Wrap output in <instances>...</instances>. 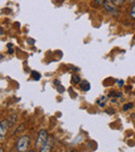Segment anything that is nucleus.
I'll list each match as a JSON object with an SVG mask.
<instances>
[{"mask_svg":"<svg viewBox=\"0 0 135 152\" xmlns=\"http://www.w3.org/2000/svg\"><path fill=\"white\" fill-rule=\"evenodd\" d=\"M56 152H57V151H56Z\"/></svg>","mask_w":135,"mask_h":152,"instance_id":"dca6fc26","label":"nucleus"},{"mask_svg":"<svg viewBox=\"0 0 135 152\" xmlns=\"http://www.w3.org/2000/svg\"><path fill=\"white\" fill-rule=\"evenodd\" d=\"M29 152H34V151H32V150H31V151H29Z\"/></svg>","mask_w":135,"mask_h":152,"instance_id":"2eb2a0df","label":"nucleus"},{"mask_svg":"<svg viewBox=\"0 0 135 152\" xmlns=\"http://www.w3.org/2000/svg\"><path fill=\"white\" fill-rule=\"evenodd\" d=\"M134 107V104L133 103H127L124 105V107H123V110H132V108Z\"/></svg>","mask_w":135,"mask_h":152,"instance_id":"6e6552de","label":"nucleus"},{"mask_svg":"<svg viewBox=\"0 0 135 152\" xmlns=\"http://www.w3.org/2000/svg\"><path fill=\"white\" fill-rule=\"evenodd\" d=\"M52 147H53L52 137H48V140H47L46 143H45L44 145L40 148V150H41L40 152H50L51 149H52Z\"/></svg>","mask_w":135,"mask_h":152,"instance_id":"20e7f679","label":"nucleus"},{"mask_svg":"<svg viewBox=\"0 0 135 152\" xmlns=\"http://www.w3.org/2000/svg\"><path fill=\"white\" fill-rule=\"evenodd\" d=\"M105 1H106V0H95V3L97 5H102V4H104V3H105Z\"/></svg>","mask_w":135,"mask_h":152,"instance_id":"9b49d317","label":"nucleus"},{"mask_svg":"<svg viewBox=\"0 0 135 152\" xmlns=\"http://www.w3.org/2000/svg\"><path fill=\"white\" fill-rule=\"evenodd\" d=\"M103 5H104V9H105L106 11H107L108 13L110 14V15L118 16V10H116L115 7H114L110 2H107V1H105V3H104Z\"/></svg>","mask_w":135,"mask_h":152,"instance_id":"39448f33","label":"nucleus"},{"mask_svg":"<svg viewBox=\"0 0 135 152\" xmlns=\"http://www.w3.org/2000/svg\"><path fill=\"white\" fill-rule=\"evenodd\" d=\"M130 17L132 18V19L135 20V3L132 5V7H131V11H130Z\"/></svg>","mask_w":135,"mask_h":152,"instance_id":"1a4fd4ad","label":"nucleus"},{"mask_svg":"<svg viewBox=\"0 0 135 152\" xmlns=\"http://www.w3.org/2000/svg\"><path fill=\"white\" fill-rule=\"evenodd\" d=\"M30 145V137L28 135H24L21 137L16 143V148H17V152H25L28 149Z\"/></svg>","mask_w":135,"mask_h":152,"instance_id":"f257e3e1","label":"nucleus"},{"mask_svg":"<svg viewBox=\"0 0 135 152\" xmlns=\"http://www.w3.org/2000/svg\"><path fill=\"white\" fill-rule=\"evenodd\" d=\"M48 137H49V135H48L47 130L42 129V130H41L40 132H38V139H36V147H38V148L42 147V146L47 142Z\"/></svg>","mask_w":135,"mask_h":152,"instance_id":"f03ea898","label":"nucleus"},{"mask_svg":"<svg viewBox=\"0 0 135 152\" xmlns=\"http://www.w3.org/2000/svg\"><path fill=\"white\" fill-rule=\"evenodd\" d=\"M31 76H32V78L36 79V80H40L41 79V74L38 73V72H32L31 73Z\"/></svg>","mask_w":135,"mask_h":152,"instance_id":"0eeeda50","label":"nucleus"},{"mask_svg":"<svg viewBox=\"0 0 135 152\" xmlns=\"http://www.w3.org/2000/svg\"><path fill=\"white\" fill-rule=\"evenodd\" d=\"M27 41H28V42H30V43H29L30 45H32V44H33V43H34V41H33V40H31V39H28Z\"/></svg>","mask_w":135,"mask_h":152,"instance_id":"ddd939ff","label":"nucleus"},{"mask_svg":"<svg viewBox=\"0 0 135 152\" xmlns=\"http://www.w3.org/2000/svg\"><path fill=\"white\" fill-rule=\"evenodd\" d=\"M73 80H74L75 83H79V81H80V78H79V76L74 75L73 76Z\"/></svg>","mask_w":135,"mask_h":152,"instance_id":"f8f14e48","label":"nucleus"},{"mask_svg":"<svg viewBox=\"0 0 135 152\" xmlns=\"http://www.w3.org/2000/svg\"><path fill=\"white\" fill-rule=\"evenodd\" d=\"M125 0H112V2H113L114 5H122L124 3Z\"/></svg>","mask_w":135,"mask_h":152,"instance_id":"9d476101","label":"nucleus"},{"mask_svg":"<svg viewBox=\"0 0 135 152\" xmlns=\"http://www.w3.org/2000/svg\"><path fill=\"white\" fill-rule=\"evenodd\" d=\"M80 88L83 91H89V90L91 89V86H89V83H87V81H83V83H80Z\"/></svg>","mask_w":135,"mask_h":152,"instance_id":"423d86ee","label":"nucleus"},{"mask_svg":"<svg viewBox=\"0 0 135 152\" xmlns=\"http://www.w3.org/2000/svg\"><path fill=\"white\" fill-rule=\"evenodd\" d=\"M9 127V122L7 120H3L0 122V141H2L5 137L7 130Z\"/></svg>","mask_w":135,"mask_h":152,"instance_id":"7ed1b4c3","label":"nucleus"},{"mask_svg":"<svg viewBox=\"0 0 135 152\" xmlns=\"http://www.w3.org/2000/svg\"><path fill=\"white\" fill-rule=\"evenodd\" d=\"M0 152H3V148L2 147H0Z\"/></svg>","mask_w":135,"mask_h":152,"instance_id":"4468645a","label":"nucleus"}]
</instances>
